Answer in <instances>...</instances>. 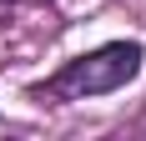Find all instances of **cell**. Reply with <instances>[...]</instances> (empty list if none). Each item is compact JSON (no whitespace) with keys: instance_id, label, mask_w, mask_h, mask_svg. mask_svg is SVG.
<instances>
[{"instance_id":"1","label":"cell","mask_w":146,"mask_h":141,"mask_svg":"<svg viewBox=\"0 0 146 141\" xmlns=\"http://www.w3.org/2000/svg\"><path fill=\"white\" fill-rule=\"evenodd\" d=\"M141 70V45L136 41H111L91 56H76L71 66H60L50 81H45L40 96L50 101H91V96H111Z\"/></svg>"}]
</instances>
